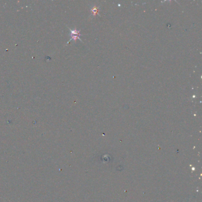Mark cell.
I'll list each match as a JSON object with an SVG mask.
<instances>
[{
	"instance_id": "obj_1",
	"label": "cell",
	"mask_w": 202,
	"mask_h": 202,
	"mask_svg": "<svg viewBox=\"0 0 202 202\" xmlns=\"http://www.w3.org/2000/svg\"><path fill=\"white\" fill-rule=\"evenodd\" d=\"M69 30H70V36H71V38L68 42L67 43H69V42H71V40H75V41H76L77 39H79L80 41L82 42V40H81V39L79 38V36H81V35L79 33V32H80L79 30H78L76 29L71 30V29H69Z\"/></svg>"
},
{
	"instance_id": "obj_2",
	"label": "cell",
	"mask_w": 202,
	"mask_h": 202,
	"mask_svg": "<svg viewBox=\"0 0 202 202\" xmlns=\"http://www.w3.org/2000/svg\"><path fill=\"white\" fill-rule=\"evenodd\" d=\"M91 11H92V13L94 15H95L97 14L98 13V11H99V9L98 8H97V7H94L93 9H91Z\"/></svg>"
}]
</instances>
